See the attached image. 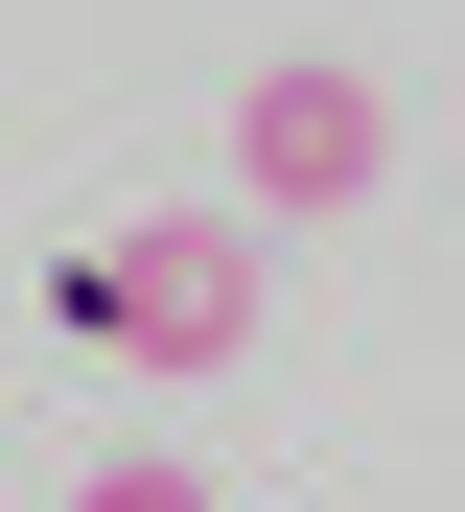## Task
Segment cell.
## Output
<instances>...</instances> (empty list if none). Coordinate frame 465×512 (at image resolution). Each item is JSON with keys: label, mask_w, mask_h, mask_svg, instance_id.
I'll return each instance as SVG.
<instances>
[{"label": "cell", "mask_w": 465, "mask_h": 512, "mask_svg": "<svg viewBox=\"0 0 465 512\" xmlns=\"http://www.w3.org/2000/svg\"><path fill=\"white\" fill-rule=\"evenodd\" d=\"M70 350H117V373H233L256 350V233L233 210H140V233H93L70 280H47Z\"/></svg>", "instance_id": "obj_1"}, {"label": "cell", "mask_w": 465, "mask_h": 512, "mask_svg": "<svg viewBox=\"0 0 465 512\" xmlns=\"http://www.w3.org/2000/svg\"><path fill=\"white\" fill-rule=\"evenodd\" d=\"M70 512H210V466H93Z\"/></svg>", "instance_id": "obj_3"}, {"label": "cell", "mask_w": 465, "mask_h": 512, "mask_svg": "<svg viewBox=\"0 0 465 512\" xmlns=\"http://www.w3.org/2000/svg\"><path fill=\"white\" fill-rule=\"evenodd\" d=\"M233 163H256L279 210H349L372 163H396V94H372V70H326V47H303V70H256V94H233Z\"/></svg>", "instance_id": "obj_2"}]
</instances>
